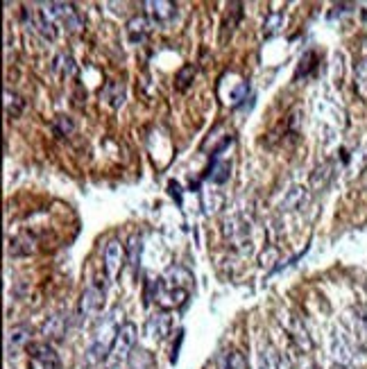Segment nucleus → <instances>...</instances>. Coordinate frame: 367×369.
Returning a JSON list of instances; mask_svg holds the SVG:
<instances>
[{"label": "nucleus", "instance_id": "obj_22", "mask_svg": "<svg viewBox=\"0 0 367 369\" xmlns=\"http://www.w3.org/2000/svg\"><path fill=\"white\" fill-rule=\"evenodd\" d=\"M125 254H127V265L134 270H138V265H141V254H143V238L134 234L132 238L127 241L125 245Z\"/></svg>", "mask_w": 367, "mask_h": 369}, {"label": "nucleus", "instance_id": "obj_28", "mask_svg": "<svg viewBox=\"0 0 367 369\" xmlns=\"http://www.w3.org/2000/svg\"><path fill=\"white\" fill-rule=\"evenodd\" d=\"M282 25H284V14H282V12H272V14H267L265 23H263V37L270 39V37L279 35V30H282Z\"/></svg>", "mask_w": 367, "mask_h": 369}, {"label": "nucleus", "instance_id": "obj_19", "mask_svg": "<svg viewBox=\"0 0 367 369\" xmlns=\"http://www.w3.org/2000/svg\"><path fill=\"white\" fill-rule=\"evenodd\" d=\"M102 100L112 107V109H121V107L125 104V84L123 82H107L104 89H102Z\"/></svg>", "mask_w": 367, "mask_h": 369}, {"label": "nucleus", "instance_id": "obj_6", "mask_svg": "<svg viewBox=\"0 0 367 369\" xmlns=\"http://www.w3.org/2000/svg\"><path fill=\"white\" fill-rule=\"evenodd\" d=\"M46 12L59 20V23L66 28L68 32H80L82 30V18L78 14V9H75L71 3H48V5H41Z\"/></svg>", "mask_w": 367, "mask_h": 369}, {"label": "nucleus", "instance_id": "obj_35", "mask_svg": "<svg viewBox=\"0 0 367 369\" xmlns=\"http://www.w3.org/2000/svg\"><path fill=\"white\" fill-rule=\"evenodd\" d=\"M308 369H320V367H315V365H313V367H308Z\"/></svg>", "mask_w": 367, "mask_h": 369}, {"label": "nucleus", "instance_id": "obj_20", "mask_svg": "<svg viewBox=\"0 0 367 369\" xmlns=\"http://www.w3.org/2000/svg\"><path fill=\"white\" fill-rule=\"evenodd\" d=\"M37 252V238L32 234H20L16 238H12V243H9V254L12 256H30Z\"/></svg>", "mask_w": 367, "mask_h": 369}, {"label": "nucleus", "instance_id": "obj_33", "mask_svg": "<svg viewBox=\"0 0 367 369\" xmlns=\"http://www.w3.org/2000/svg\"><path fill=\"white\" fill-rule=\"evenodd\" d=\"M181 335H184V331H179V335H177V344L172 346V356H170V363H177V356H179V344H181Z\"/></svg>", "mask_w": 367, "mask_h": 369}, {"label": "nucleus", "instance_id": "obj_9", "mask_svg": "<svg viewBox=\"0 0 367 369\" xmlns=\"http://www.w3.org/2000/svg\"><path fill=\"white\" fill-rule=\"evenodd\" d=\"M28 353L32 356V361H37L41 369H61V358L55 351V346L50 342H30Z\"/></svg>", "mask_w": 367, "mask_h": 369}, {"label": "nucleus", "instance_id": "obj_13", "mask_svg": "<svg viewBox=\"0 0 367 369\" xmlns=\"http://www.w3.org/2000/svg\"><path fill=\"white\" fill-rule=\"evenodd\" d=\"M164 279V284L168 288H175V290H188L191 292V286H193V274L188 272L184 265H170L166 270V274L161 277Z\"/></svg>", "mask_w": 367, "mask_h": 369}, {"label": "nucleus", "instance_id": "obj_32", "mask_svg": "<svg viewBox=\"0 0 367 369\" xmlns=\"http://www.w3.org/2000/svg\"><path fill=\"white\" fill-rule=\"evenodd\" d=\"M55 68H61V75H66V78H73L75 71H78V68H75V61H73L71 55H59Z\"/></svg>", "mask_w": 367, "mask_h": 369}, {"label": "nucleus", "instance_id": "obj_27", "mask_svg": "<svg viewBox=\"0 0 367 369\" xmlns=\"http://www.w3.org/2000/svg\"><path fill=\"white\" fill-rule=\"evenodd\" d=\"M318 66V55L313 50H306L304 55L299 59V66H297V78H308V75L315 71Z\"/></svg>", "mask_w": 367, "mask_h": 369}, {"label": "nucleus", "instance_id": "obj_15", "mask_svg": "<svg viewBox=\"0 0 367 369\" xmlns=\"http://www.w3.org/2000/svg\"><path fill=\"white\" fill-rule=\"evenodd\" d=\"M125 30H127L129 43H143V41L148 39V35H150V20H148V16H143V14L132 16V18L127 20Z\"/></svg>", "mask_w": 367, "mask_h": 369}, {"label": "nucleus", "instance_id": "obj_7", "mask_svg": "<svg viewBox=\"0 0 367 369\" xmlns=\"http://www.w3.org/2000/svg\"><path fill=\"white\" fill-rule=\"evenodd\" d=\"M224 241L229 243L231 247L241 249V247H250V226L243 220V215H231V218L224 220Z\"/></svg>", "mask_w": 367, "mask_h": 369}, {"label": "nucleus", "instance_id": "obj_3", "mask_svg": "<svg viewBox=\"0 0 367 369\" xmlns=\"http://www.w3.org/2000/svg\"><path fill=\"white\" fill-rule=\"evenodd\" d=\"M102 308H104V288L98 284L86 286L80 295V303H78L80 322H91L93 317H98L102 313Z\"/></svg>", "mask_w": 367, "mask_h": 369}, {"label": "nucleus", "instance_id": "obj_25", "mask_svg": "<svg viewBox=\"0 0 367 369\" xmlns=\"http://www.w3.org/2000/svg\"><path fill=\"white\" fill-rule=\"evenodd\" d=\"M127 369H152V356L145 349H134L127 358Z\"/></svg>", "mask_w": 367, "mask_h": 369}, {"label": "nucleus", "instance_id": "obj_8", "mask_svg": "<svg viewBox=\"0 0 367 369\" xmlns=\"http://www.w3.org/2000/svg\"><path fill=\"white\" fill-rule=\"evenodd\" d=\"M127 260V254H125V247L121 241H109L104 247V274L109 281H114L118 274H121L123 270V263Z\"/></svg>", "mask_w": 367, "mask_h": 369}, {"label": "nucleus", "instance_id": "obj_14", "mask_svg": "<svg viewBox=\"0 0 367 369\" xmlns=\"http://www.w3.org/2000/svg\"><path fill=\"white\" fill-rule=\"evenodd\" d=\"M30 335H32V329L28 324H16V327L9 329L7 333V353L9 356H16L23 346L30 344Z\"/></svg>", "mask_w": 367, "mask_h": 369}, {"label": "nucleus", "instance_id": "obj_31", "mask_svg": "<svg viewBox=\"0 0 367 369\" xmlns=\"http://www.w3.org/2000/svg\"><path fill=\"white\" fill-rule=\"evenodd\" d=\"M55 132L59 136H71L75 132V125L68 116H57V121H55Z\"/></svg>", "mask_w": 367, "mask_h": 369}, {"label": "nucleus", "instance_id": "obj_26", "mask_svg": "<svg viewBox=\"0 0 367 369\" xmlns=\"http://www.w3.org/2000/svg\"><path fill=\"white\" fill-rule=\"evenodd\" d=\"M5 109H7V116L9 118H18L20 111L25 109V100L23 97H18L14 91H5Z\"/></svg>", "mask_w": 367, "mask_h": 369}, {"label": "nucleus", "instance_id": "obj_21", "mask_svg": "<svg viewBox=\"0 0 367 369\" xmlns=\"http://www.w3.org/2000/svg\"><path fill=\"white\" fill-rule=\"evenodd\" d=\"M311 200V195L304 186H295V188H290L288 195L284 198L282 202V211H299V209H304V206L308 204Z\"/></svg>", "mask_w": 367, "mask_h": 369}, {"label": "nucleus", "instance_id": "obj_18", "mask_svg": "<svg viewBox=\"0 0 367 369\" xmlns=\"http://www.w3.org/2000/svg\"><path fill=\"white\" fill-rule=\"evenodd\" d=\"M148 16L155 20V23H166L172 16H175V5L168 3V0H148L145 3Z\"/></svg>", "mask_w": 367, "mask_h": 369}, {"label": "nucleus", "instance_id": "obj_5", "mask_svg": "<svg viewBox=\"0 0 367 369\" xmlns=\"http://www.w3.org/2000/svg\"><path fill=\"white\" fill-rule=\"evenodd\" d=\"M23 20L25 23L39 32V35L43 39H48V41H55L57 37V28H55V18H52L46 9H23Z\"/></svg>", "mask_w": 367, "mask_h": 369}, {"label": "nucleus", "instance_id": "obj_24", "mask_svg": "<svg viewBox=\"0 0 367 369\" xmlns=\"http://www.w3.org/2000/svg\"><path fill=\"white\" fill-rule=\"evenodd\" d=\"M354 89L363 100H367V55L363 59H359L354 68Z\"/></svg>", "mask_w": 367, "mask_h": 369}, {"label": "nucleus", "instance_id": "obj_4", "mask_svg": "<svg viewBox=\"0 0 367 369\" xmlns=\"http://www.w3.org/2000/svg\"><path fill=\"white\" fill-rule=\"evenodd\" d=\"M136 335H138V329H136V324L134 322H125L121 331H118V338L112 346V353H109V361L112 365H118V363H123L127 361L129 356H132L134 351V344H136Z\"/></svg>", "mask_w": 367, "mask_h": 369}, {"label": "nucleus", "instance_id": "obj_29", "mask_svg": "<svg viewBox=\"0 0 367 369\" xmlns=\"http://www.w3.org/2000/svg\"><path fill=\"white\" fill-rule=\"evenodd\" d=\"M193 78H195V66H193V63H186V66H181L179 73H177V78H175L177 91H181V93L188 91L191 84H193Z\"/></svg>", "mask_w": 367, "mask_h": 369}, {"label": "nucleus", "instance_id": "obj_36", "mask_svg": "<svg viewBox=\"0 0 367 369\" xmlns=\"http://www.w3.org/2000/svg\"><path fill=\"white\" fill-rule=\"evenodd\" d=\"M365 322H367V315H365Z\"/></svg>", "mask_w": 367, "mask_h": 369}, {"label": "nucleus", "instance_id": "obj_23", "mask_svg": "<svg viewBox=\"0 0 367 369\" xmlns=\"http://www.w3.org/2000/svg\"><path fill=\"white\" fill-rule=\"evenodd\" d=\"M229 177H231V164H229V161H218V159H215L213 166L209 168L207 179L211 183H215V186H222V183L229 181Z\"/></svg>", "mask_w": 367, "mask_h": 369}, {"label": "nucleus", "instance_id": "obj_1", "mask_svg": "<svg viewBox=\"0 0 367 369\" xmlns=\"http://www.w3.org/2000/svg\"><path fill=\"white\" fill-rule=\"evenodd\" d=\"M123 310L121 306H114L104 317L98 322V327L93 331V340L89 346V361L91 363H102L109 358L112 353V346L118 338V331L123 327Z\"/></svg>", "mask_w": 367, "mask_h": 369}, {"label": "nucleus", "instance_id": "obj_16", "mask_svg": "<svg viewBox=\"0 0 367 369\" xmlns=\"http://www.w3.org/2000/svg\"><path fill=\"white\" fill-rule=\"evenodd\" d=\"M234 140L231 132H227V127L224 125H218L215 129H211L207 140L202 143V150H209L211 147V155H215V152H222L227 145H229Z\"/></svg>", "mask_w": 367, "mask_h": 369}, {"label": "nucleus", "instance_id": "obj_12", "mask_svg": "<svg viewBox=\"0 0 367 369\" xmlns=\"http://www.w3.org/2000/svg\"><path fill=\"white\" fill-rule=\"evenodd\" d=\"M66 331H68V315L66 313H55L52 317H48L46 322H43V327H41L43 338L52 340V342L64 340Z\"/></svg>", "mask_w": 367, "mask_h": 369}, {"label": "nucleus", "instance_id": "obj_2", "mask_svg": "<svg viewBox=\"0 0 367 369\" xmlns=\"http://www.w3.org/2000/svg\"><path fill=\"white\" fill-rule=\"evenodd\" d=\"M191 292L188 290H175L168 288L164 284V279H152L148 284V301H155L159 310H170V308H179L184 301L188 299Z\"/></svg>", "mask_w": 367, "mask_h": 369}, {"label": "nucleus", "instance_id": "obj_17", "mask_svg": "<svg viewBox=\"0 0 367 369\" xmlns=\"http://www.w3.org/2000/svg\"><path fill=\"white\" fill-rule=\"evenodd\" d=\"M336 166H333V161H325V164H320L315 170L311 172V188L315 190V193H320V190H325L329 183H331V179H333V175H336Z\"/></svg>", "mask_w": 367, "mask_h": 369}, {"label": "nucleus", "instance_id": "obj_10", "mask_svg": "<svg viewBox=\"0 0 367 369\" xmlns=\"http://www.w3.org/2000/svg\"><path fill=\"white\" fill-rule=\"evenodd\" d=\"M170 329H172V320L168 310H157L152 317H148V324H145V331L152 340L157 342H164L168 335H170Z\"/></svg>", "mask_w": 367, "mask_h": 369}, {"label": "nucleus", "instance_id": "obj_11", "mask_svg": "<svg viewBox=\"0 0 367 369\" xmlns=\"http://www.w3.org/2000/svg\"><path fill=\"white\" fill-rule=\"evenodd\" d=\"M331 351L338 358V363H342V365H351L356 361V346L349 342L347 333H342V331H333Z\"/></svg>", "mask_w": 367, "mask_h": 369}, {"label": "nucleus", "instance_id": "obj_34", "mask_svg": "<svg viewBox=\"0 0 367 369\" xmlns=\"http://www.w3.org/2000/svg\"><path fill=\"white\" fill-rule=\"evenodd\" d=\"M331 369H351V367H349V365H342V363H336Z\"/></svg>", "mask_w": 367, "mask_h": 369}, {"label": "nucleus", "instance_id": "obj_30", "mask_svg": "<svg viewBox=\"0 0 367 369\" xmlns=\"http://www.w3.org/2000/svg\"><path fill=\"white\" fill-rule=\"evenodd\" d=\"M222 369H247V363H245L243 353L236 351V349H231L229 353H227V358H224Z\"/></svg>", "mask_w": 367, "mask_h": 369}]
</instances>
